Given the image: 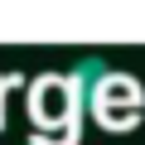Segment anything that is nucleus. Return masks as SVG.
<instances>
[{
	"mask_svg": "<svg viewBox=\"0 0 145 145\" xmlns=\"http://www.w3.org/2000/svg\"><path fill=\"white\" fill-rule=\"evenodd\" d=\"M140 87H135V78H126V72H106L102 78V87L92 92V116L106 126V131H121V126H135L140 121Z\"/></svg>",
	"mask_w": 145,
	"mask_h": 145,
	"instance_id": "f257e3e1",
	"label": "nucleus"
},
{
	"mask_svg": "<svg viewBox=\"0 0 145 145\" xmlns=\"http://www.w3.org/2000/svg\"><path fill=\"white\" fill-rule=\"evenodd\" d=\"M106 72H111V68H106V58H102V53H87L78 68L68 72V97H72V102H92V92L102 87Z\"/></svg>",
	"mask_w": 145,
	"mask_h": 145,
	"instance_id": "f03ea898",
	"label": "nucleus"
},
{
	"mask_svg": "<svg viewBox=\"0 0 145 145\" xmlns=\"http://www.w3.org/2000/svg\"><path fill=\"white\" fill-rule=\"evenodd\" d=\"M29 145H44V140H29Z\"/></svg>",
	"mask_w": 145,
	"mask_h": 145,
	"instance_id": "7ed1b4c3",
	"label": "nucleus"
}]
</instances>
